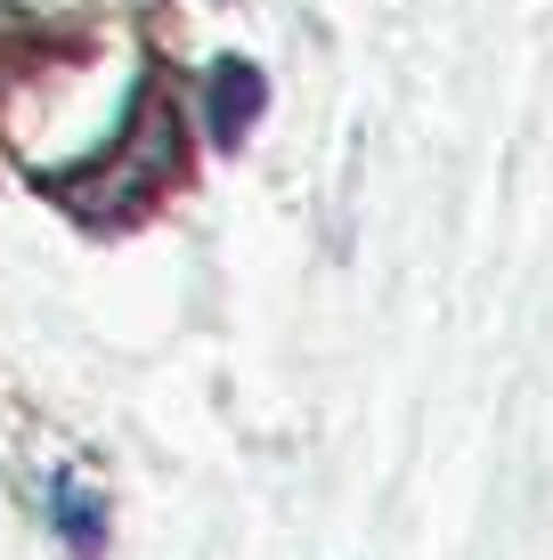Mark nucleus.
Instances as JSON below:
<instances>
[{
    "instance_id": "1",
    "label": "nucleus",
    "mask_w": 553,
    "mask_h": 560,
    "mask_svg": "<svg viewBox=\"0 0 553 560\" xmlns=\"http://www.w3.org/2000/svg\"><path fill=\"white\" fill-rule=\"evenodd\" d=\"M163 179H180V106L163 98L155 82H139V98L123 114V139H114V171H66L49 179L73 211H123V203H147Z\"/></svg>"
},
{
    "instance_id": "2",
    "label": "nucleus",
    "mask_w": 553,
    "mask_h": 560,
    "mask_svg": "<svg viewBox=\"0 0 553 560\" xmlns=\"http://www.w3.org/2000/svg\"><path fill=\"white\" fill-rule=\"evenodd\" d=\"M42 512H49L57 545H66L73 560H99V552H106L114 504H106V488L82 471V463H49V479H42Z\"/></svg>"
},
{
    "instance_id": "3",
    "label": "nucleus",
    "mask_w": 553,
    "mask_h": 560,
    "mask_svg": "<svg viewBox=\"0 0 553 560\" xmlns=\"http://www.w3.org/2000/svg\"><path fill=\"white\" fill-rule=\"evenodd\" d=\"M261 114H269V73L244 66V57H220L212 90H204V130H212V147H244Z\"/></svg>"
}]
</instances>
